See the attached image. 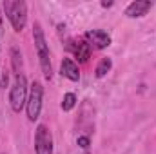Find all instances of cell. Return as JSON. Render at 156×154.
<instances>
[{"mask_svg":"<svg viewBox=\"0 0 156 154\" xmlns=\"http://www.w3.org/2000/svg\"><path fill=\"white\" fill-rule=\"evenodd\" d=\"M11 65H13V71L15 75H22V67H24V60H22V53L18 47H11Z\"/></svg>","mask_w":156,"mask_h":154,"instance_id":"obj_10","label":"cell"},{"mask_svg":"<svg viewBox=\"0 0 156 154\" xmlns=\"http://www.w3.org/2000/svg\"><path fill=\"white\" fill-rule=\"evenodd\" d=\"M7 82H9V76H7V73H4L2 75V87H7Z\"/></svg>","mask_w":156,"mask_h":154,"instance_id":"obj_14","label":"cell"},{"mask_svg":"<svg viewBox=\"0 0 156 154\" xmlns=\"http://www.w3.org/2000/svg\"><path fill=\"white\" fill-rule=\"evenodd\" d=\"M113 5V2H102V7H111Z\"/></svg>","mask_w":156,"mask_h":154,"instance_id":"obj_15","label":"cell"},{"mask_svg":"<svg viewBox=\"0 0 156 154\" xmlns=\"http://www.w3.org/2000/svg\"><path fill=\"white\" fill-rule=\"evenodd\" d=\"M85 40L89 45L96 47V49H105L111 45V37L109 33L102 31V29H93V31H87L85 33Z\"/></svg>","mask_w":156,"mask_h":154,"instance_id":"obj_6","label":"cell"},{"mask_svg":"<svg viewBox=\"0 0 156 154\" xmlns=\"http://www.w3.org/2000/svg\"><path fill=\"white\" fill-rule=\"evenodd\" d=\"M60 73L62 76H66L71 82H78L80 80V69H78L76 62L73 58H64L62 64H60Z\"/></svg>","mask_w":156,"mask_h":154,"instance_id":"obj_8","label":"cell"},{"mask_svg":"<svg viewBox=\"0 0 156 154\" xmlns=\"http://www.w3.org/2000/svg\"><path fill=\"white\" fill-rule=\"evenodd\" d=\"M27 94H29L27 78L24 76V75L15 76L11 93H9V103H11V109H13L15 113H20V111L26 107V103H27Z\"/></svg>","mask_w":156,"mask_h":154,"instance_id":"obj_3","label":"cell"},{"mask_svg":"<svg viewBox=\"0 0 156 154\" xmlns=\"http://www.w3.org/2000/svg\"><path fill=\"white\" fill-rule=\"evenodd\" d=\"M33 40H35V47L38 53V60H40V69L44 73V76L47 80L53 78V67H51V58H49V45L45 42V35L44 29L38 22L33 26Z\"/></svg>","mask_w":156,"mask_h":154,"instance_id":"obj_1","label":"cell"},{"mask_svg":"<svg viewBox=\"0 0 156 154\" xmlns=\"http://www.w3.org/2000/svg\"><path fill=\"white\" fill-rule=\"evenodd\" d=\"M78 145H80L82 149H87V147H89V138H87V136H80V138H78Z\"/></svg>","mask_w":156,"mask_h":154,"instance_id":"obj_13","label":"cell"},{"mask_svg":"<svg viewBox=\"0 0 156 154\" xmlns=\"http://www.w3.org/2000/svg\"><path fill=\"white\" fill-rule=\"evenodd\" d=\"M151 7H153V2H149V0H134V2H131L127 5L125 15L129 18H140V16L147 15V11Z\"/></svg>","mask_w":156,"mask_h":154,"instance_id":"obj_7","label":"cell"},{"mask_svg":"<svg viewBox=\"0 0 156 154\" xmlns=\"http://www.w3.org/2000/svg\"><path fill=\"white\" fill-rule=\"evenodd\" d=\"M35 152L37 154H53V134L47 125L40 123L35 132Z\"/></svg>","mask_w":156,"mask_h":154,"instance_id":"obj_5","label":"cell"},{"mask_svg":"<svg viewBox=\"0 0 156 154\" xmlns=\"http://www.w3.org/2000/svg\"><path fill=\"white\" fill-rule=\"evenodd\" d=\"M76 105V96L73 93H66L64 94V100H62V111H71L73 107Z\"/></svg>","mask_w":156,"mask_h":154,"instance_id":"obj_12","label":"cell"},{"mask_svg":"<svg viewBox=\"0 0 156 154\" xmlns=\"http://www.w3.org/2000/svg\"><path fill=\"white\" fill-rule=\"evenodd\" d=\"M42 98H44V87L40 82H33L29 87V94H27V103H26V111H27V120L29 121H37L42 111Z\"/></svg>","mask_w":156,"mask_h":154,"instance_id":"obj_4","label":"cell"},{"mask_svg":"<svg viewBox=\"0 0 156 154\" xmlns=\"http://www.w3.org/2000/svg\"><path fill=\"white\" fill-rule=\"evenodd\" d=\"M2 7H4V13L7 15V18L11 22L13 29L16 33H20L26 27V22H27V5H26V2H22V0H15V2L5 0L2 4Z\"/></svg>","mask_w":156,"mask_h":154,"instance_id":"obj_2","label":"cell"},{"mask_svg":"<svg viewBox=\"0 0 156 154\" xmlns=\"http://www.w3.org/2000/svg\"><path fill=\"white\" fill-rule=\"evenodd\" d=\"M0 89H2V76H0Z\"/></svg>","mask_w":156,"mask_h":154,"instance_id":"obj_16","label":"cell"},{"mask_svg":"<svg viewBox=\"0 0 156 154\" xmlns=\"http://www.w3.org/2000/svg\"><path fill=\"white\" fill-rule=\"evenodd\" d=\"M69 49L75 53V56L78 58V62H87L89 60V56H91V45L87 44V42H75V40H71L69 42Z\"/></svg>","mask_w":156,"mask_h":154,"instance_id":"obj_9","label":"cell"},{"mask_svg":"<svg viewBox=\"0 0 156 154\" xmlns=\"http://www.w3.org/2000/svg\"><path fill=\"white\" fill-rule=\"evenodd\" d=\"M111 67H113L111 58H102V60H100V64H98V65H96V69H94L96 78H104L109 71H111Z\"/></svg>","mask_w":156,"mask_h":154,"instance_id":"obj_11","label":"cell"}]
</instances>
